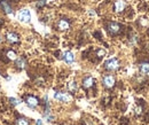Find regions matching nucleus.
<instances>
[{"instance_id": "nucleus-1", "label": "nucleus", "mask_w": 149, "mask_h": 125, "mask_svg": "<svg viewBox=\"0 0 149 125\" xmlns=\"http://www.w3.org/2000/svg\"><path fill=\"white\" fill-rule=\"evenodd\" d=\"M5 40L12 45H17L21 41L19 35L14 30H6L5 31Z\"/></svg>"}, {"instance_id": "nucleus-2", "label": "nucleus", "mask_w": 149, "mask_h": 125, "mask_svg": "<svg viewBox=\"0 0 149 125\" xmlns=\"http://www.w3.org/2000/svg\"><path fill=\"white\" fill-rule=\"evenodd\" d=\"M106 28H107L108 34H109V35H111V36H117V35H119V34L122 32V29H123L122 24H120V23H118V22H115V21H110V22H108Z\"/></svg>"}, {"instance_id": "nucleus-3", "label": "nucleus", "mask_w": 149, "mask_h": 125, "mask_svg": "<svg viewBox=\"0 0 149 125\" xmlns=\"http://www.w3.org/2000/svg\"><path fill=\"white\" fill-rule=\"evenodd\" d=\"M24 102H25V105L29 108L36 109L39 106V103H40V100H39L38 96L33 95V94H26L24 96Z\"/></svg>"}, {"instance_id": "nucleus-4", "label": "nucleus", "mask_w": 149, "mask_h": 125, "mask_svg": "<svg viewBox=\"0 0 149 125\" xmlns=\"http://www.w3.org/2000/svg\"><path fill=\"white\" fill-rule=\"evenodd\" d=\"M2 59L5 60V62H9V61H15L17 59V52L14 48H5L2 51Z\"/></svg>"}, {"instance_id": "nucleus-5", "label": "nucleus", "mask_w": 149, "mask_h": 125, "mask_svg": "<svg viewBox=\"0 0 149 125\" xmlns=\"http://www.w3.org/2000/svg\"><path fill=\"white\" fill-rule=\"evenodd\" d=\"M119 60L117 59V57H111V59H108L106 62H104V64H103V67H104V69L106 70H108V71H115V70H117L118 68H119Z\"/></svg>"}, {"instance_id": "nucleus-6", "label": "nucleus", "mask_w": 149, "mask_h": 125, "mask_svg": "<svg viewBox=\"0 0 149 125\" xmlns=\"http://www.w3.org/2000/svg\"><path fill=\"white\" fill-rule=\"evenodd\" d=\"M54 99L57 100L58 102H64V103H68L72 100V96L70 93L68 92H62V91H57L54 94Z\"/></svg>"}, {"instance_id": "nucleus-7", "label": "nucleus", "mask_w": 149, "mask_h": 125, "mask_svg": "<svg viewBox=\"0 0 149 125\" xmlns=\"http://www.w3.org/2000/svg\"><path fill=\"white\" fill-rule=\"evenodd\" d=\"M115 84H116V78H115L113 75L107 73V75H104L102 77V85H103V87L110 89L115 86Z\"/></svg>"}, {"instance_id": "nucleus-8", "label": "nucleus", "mask_w": 149, "mask_h": 125, "mask_svg": "<svg viewBox=\"0 0 149 125\" xmlns=\"http://www.w3.org/2000/svg\"><path fill=\"white\" fill-rule=\"evenodd\" d=\"M17 18H19V22L22 23H29L31 21V13L29 9L26 8H22L19 10V14H17Z\"/></svg>"}, {"instance_id": "nucleus-9", "label": "nucleus", "mask_w": 149, "mask_h": 125, "mask_svg": "<svg viewBox=\"0 0 149 125\" xmlns=\"http://www.w3.org/2000/svg\"><path fill=\"white\" fill-rule=\"evenodd\" d=\"M56 27H57V29H58L60 31L64 32V31H68V30L70 29V27H71V22H70L68 18H60V20L57 21Z\"/></svg>"}, {"instance_id": "nucleus-10", "label": "nucleus", "mask_w": 149, "mask_h": 125, "mask_svg": "<svg viewBox=\"0 0 149 125\" xmlns=\"http://www.w3.org/2000/svg\"><path fill=\"white\" fill-rule=\"evenodd\" d=\"M95 83H96V82H95L94 77H92V76H86V77H84L83 80H81V86L85 89H91L92 87H94Z\"/></svg>"}, {"instance_id": "nucleus-11", "label": "nucleus", "mask_w": 149, "mask_h": 125, "mask_svg": "<svg viewBox=\"0 0 149 125\" xmlns=\"http://www.w3.org/2000/svg\"><path fill=\"white\" fill-rule=\"evenodd\" d=\"M0 7H1V10L3 12V14H12L13 13L12 3L8 0H1L0 1Z\"/></svg>"}, {"instance_id": "nucleus-12", "label": "nucleus", "mask_w": 149, "mask_h": 125, "mask_svg": "<svg viewBox=\"0 0 149 125\" xmlns=\"http://www.w3.org/2000/svg\"><path fill=\"white\" fill-rule=\"evenodd\" d=\"M14 67L17 70H23L26 67V59L24 56H17V59L14 61Z\"/></svg>"}, {"instance_id": "nucleus-13", "label": "nucleus", "mask_w": 149, "mask_h": 125, "mask_svg": "<svg viewBox=\"0 0 149 125\" xmlns=\"http://www.w3.org/2000/svg\"><path fill=\"white\" fill-rule=\"evenodd\" d=\"M125 8H126V3H125L124 0H117V1H115V3H113V10L116 13L120 14V13H123L125 10Z\"/></svg>"}, {"instance_id": "nucleus-14", "label": "nucleus", "mask_w": 149, "mask_h": 125, "mask_svg": "<svg viewBox=\"0 0 149 125\" xmlns=\"http://www.w3.org/2000/svg\"><path fill=\"white\" fill-rule=\"evenodd\" d=\"M14 125H31V122L29 118H26L24 116H17L14 119Z\"/></svg>"}, {"instance_id": "nucleus-15", "label": "nucleus", "mask_w": 149, "mask_h": 125, "mask_svg": "<svg viewBox=\"0 0 149 125\" xmlns=\"http://www.w3.org/2000/svg\"><path fill=\"white\" fill-rule=\"evenodd\" d=\"M62 57H63V60H64V62H65V63H68V64L74 63V53H72V52H70V51L64 52V53H63V55H62Z\"/></svg>"}, {"instance_id": "nucleus-16", "label": "nucleus", "mask_w": 149, "mask_h": 125, "mask_svg": "<svg viewBox=\"0 0 149 125\" xmlns=\"http://www.w3.org/2000/svg\"><path fill=\"white\" fill-rule=\"evenodd\" d=\"M77 89H78V84L76 83V82H70L69 84H68V91L70 92V93H74V92H77Z\"/></svg>"}, {"instance_id": "nucleus-17", "label": "nucleus", "mask_w": 149, "mask_h": 125, "mask_svg": "<svg viewBox=\"0 0 149 125\" xmlns=\"http://www.w3.org/2000/svg\"><path fill=\"white\" fill-rule=\"evenodd\" d=\"M140 71L142 73H148L149 72V63L148 62H145V63H141L140 64Z\"/></svg>"}, {"instance_id": "nucleus-18", "label": "nucleus", "mask_w": 149, "mask_h": 125, "mask_svg": "<svg viewBox=\"0 0 149 125\" xmlns=\"http://www.w3.org/2000/svg\"><path fill=\"white\" fill-rule=\"evenodd\" d=\"M104 55H106V51H104V50H102V48H99V50L96 51V56H97L99 59H102Z\"/></svg>"}, {"instance_id": "nucleus-19", "label": "nucleus", "mask_w": 149, "mask_h": 125, "mask_svg": "<svg viewBox=\"0 0 149 125\" xmlns=\"http://www.w3.org/2000/svg\"><path fill=\"white\" fill-rule=\"evenodd\" d=\"M9 102H10V105H13V106H17L19 103V101L17 99H14V98H10L9 99Z\"/></svg>"}, {"instance_id": "nucleus-20", "label": "nucleus", "mask_w": 149, "mask_h": 125, "mask_svg": "<svg viewBox=\"0 0 149 125\" xmlns=\"http://www.w3.org/2000/svg\"><path fill=\"white\" fill-rule=\"evenodd\" d=\"M45 6V0H39L37 2V7L40 8V7H44Z\"/></svg>"}, {"instance_id": "nucleus-21", "label": "nucleus", "mask_w": 149, "mask_h": 125, "mask_svg": "<svg viewBox=\"0 0 149 125\" xmlns=\"http://www.w3.org/2000/svg\"><path fill=\"white\" fill-rule=\"evenodd\" d=\"M42 124V123H41V121H40V119H38L37 121V125H41Z\"/></svg>"}]
</instances>
